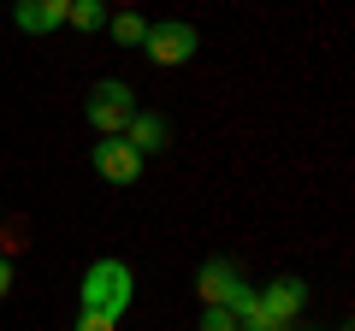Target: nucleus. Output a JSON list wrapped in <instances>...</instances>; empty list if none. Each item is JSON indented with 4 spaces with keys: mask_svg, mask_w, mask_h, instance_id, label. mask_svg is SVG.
<instances>
[{
    "mask_svg": "<svg viewBox=\"0 0 355 331\" xmlns=\"http://www.w3.org/2000/svg\"><path fill=\"white\" fill-rule=\"evenodd\" d=\"M83 118H89L95 136H125V125L137 118V95H130V83L101 77V83L89 89V101H83Z\"/></svg>",
    "mask_w": 355,
    "mask_h": 331,
    "instance_id": "nucleus-2",
    "label": "nucleus"
},
{
    "mask_svg": "<svg viewBox=\"0 0 355 331\" xmlns=\"http://www.w3.org/2000/svg\"><path fill=\"white\" fill-rule=\"evenodd\" d=\"M196 48H202V36H196V24H178V18H166V24H148V36H142V53H148L154 65H190Z\"/></svg>",
    "mask_w": 355,
    "mask_h": 331,
    "instance_id": "nucleus-3",
    "label": "nucleus"
},
{
    "mask_svg": "<svg viewBox=\"0 0 355 331\" xmlns=\"http://www.w3.org/2000/svg\"><path fill=\"white\" fill-rule=\"evenodd\" d=\"M202 331H237V314H231V307H207V314H202Z\"/></svg>",
    "mask_w": 355,
    "mask_h": 331,
    "instance_id": "nucleus-11",
    "label": "nucleus"
},
{
    "mask_svg": "<svg viewBox=\"0 0 355 331\" xmlns=\"http://www.w3.org/2000/svg\"><path fill=\"white\" fill-rule=\"evenodd\" d=\"M65 24H71V30H101L107 24V6H101V0H71V6H65Z\"/></svg>",
    "mask_w": 355,
    "mask_h": 331,
    "instance_id": "nucleus-10",
    "label": "nucleus"
},
{
    "mask_svg": "<svg viewBox=\"0 0 355 331\" xmlns=\"http://www.w3.org/2000/svg\"><path fill=\"white\" fill-rule=\"evenodd\" d=\"M125 142L148 160V154H160L166 142H172V125H166V113H142V107H137V118L125 125Z\"/></svg>",
    "mask_w": 355,
    "mask_h": 331,
    "instance_id": "nucleus-8",
    "label": "nucleus"
},
{
    "mask_svg": "<svg viewBox=\"0 0 355 331\" xmlns=\"http://www.w3.org/2000/svg\"><path fill=\"white\" fill-rule=\"evenodd\" d=\"M6 296H12V260L0 255V302H6Z\"/></svg>",
    "mask_w": 355,
    "mask_h": 331,
    "instance_id": "nucleus-13",
    "label": "nucleus"
},
{
    "mask_svg": "<svg viewBox=\"0 0 355 331\" xmlns=\"http://www.w3.org/2000/svg\"><path fill=\"white\" fill-rule=\"evenodd\" d=\"M89 166H95L107 184H137L142 178V154L130 148L125 136H101V142H95V154H89Z\"/></svg>",
    "mask_w": 355,
    "mask_h": 331,
    "instance_id": "nucleus-5",
    "label": "nucleus"
},
{
    "mask_svg": "<svg viewBox=\"0 0 355 331\" xmlns=\"http://www.w3.org/2000/svg\"><path fill=\"white\" fill-rule=\"evenodd\" d=\"M65 6L71 0H12V24L24 36H48V30L65 24Z\"/></svg>",
    "mask_w": 355,
    "mask_h": 331,
    "instance_id": "nucleus-7",
    "label": "nucleus"
},
{
    "mask_svg": "<svg viewBox=\"0 0 355 331\" xmlns=\"http://www.w3.org/2000/svg\"><path fill=\"white\" fill-rule=\"evenodd\" d=\"M196 290H202V302L207 307H225L231 296L243 290V278H237V267H231V260H202V272H196Z\"/></svg>",
    "mask_w": 355,
    "mask_h": 331,
    "instance_id": "nucleus-6",
    "label": "nucleus"
},
{
    "mask_svg": "<svg viewBox=\"0 0 355 331\" xmlns=\"http://www.w3.org/2000/svg\"><path fill=\"white\" fill-rule=\"evenodd\" d=\"M119 319H107V314H77V331H113Z\"/></svg>",
    "mask_w": 355,
    "mask_h": 331,
    "instance_id": "nucleus-12",
    "label": "nucleus"
},
{
    "mask_svg": "<svg viewBox=\"0 0 355 331\" xmlns=\"http://www.w3.org/2000/svg\"><path fill=\"white\" fill-rule=\"evenodd\" d=\"M302 307H308V284L291 278V272H284V278H272L266 290H254V314H261L272 331H284L296 314H302Z\"/></svg>",
    "mask_w": 355,
    "mask_h": 331,
    "instance_id": "nucleus-4",
    "label": "nucleus"
},
{
    "mask_svg": "<svg viewBox=\"0 0 355 331\" xmlns=\"http://www.w3.org/2000/svg\"><path fill=\"white\" fill-rule=\"evenodd\" d=\"M107 30H113V42H125V48H142V36H148V18H137V12H113V18H107Z\"/></svg>",
    "mask_w": 355,
    "mask_h": 331,
    "instance_id": "nucleus-9",
    "label": "nucleus"
},
{
    "mask_svg": "<svg viewBox=\"0 0 355 331\" xmlns=\"http://www.w3.org/2000/svg\"><path fill=\"white\" fill-rule=\"evenodd\" d=\"M130 290H137V278H130L125 260H95V267L83 272V314L125 319L130 314Z\"/></svg>",
    "mask_w": 355,
    "mask_h": 331,
    "instance_id": "nucleus-1",
    "label": "nucleus"
}]
</instances>
